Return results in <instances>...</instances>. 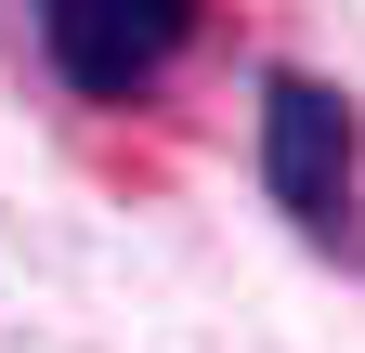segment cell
I'll list each match as a JSON object with an SVG mask.
<instances>
[{
    "label": "cell",
    "mask_w": 365,
    "mask_h": 353,
    "mask_svg": "<svg viewBox=\"0 0 365 353\" xmlns=\"http://www.w3.org/2000/svg\"><path fill=\"white\" fill-rule=\"evenodd\" d=\"M26 26H39V66H53L78 105H144L157 79L196 53L209 0H26Z\"/></svg>",
    "instance_id": "cell-2"
},
{
    "label": "cell",
    "mask_w": 365,
    "mask_h": 353,
    "mask_svg": "<svg viewBox=\"0 0 365 353\" xmlns=\"http://www.w3.org/2000/svg\"><path fill=\"white\" fill-rule=\"evenodd\" d=\"M261 197L287 209V236L300 249H339L365 262V131H352V92L339 79H313V66H274L261 79Z\"/></svg>",
    "instance_id": "cell-1"
}]
</instances>
